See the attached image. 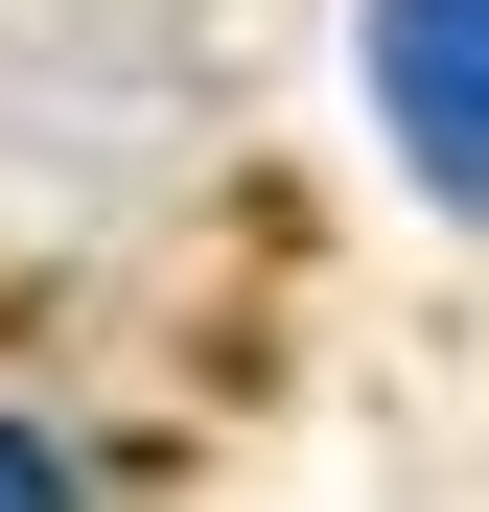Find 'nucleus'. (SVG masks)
<instances>
[{"label":"nucleus","instance_id":"nucleus-2","mask_svg":"<svg viewBox=\"0 0 489 512\" xmlns=\"http://www.w3.org/2000/svg\"><path fill=\"white\" fill-rule=\"evenodd\" d=\"M0 512H47V443H0Z\"/></svg>","mask_w":489,"mask_h":512},{"label":"nucleus","instance_id":"nucleus-1","mask_svg":"<svg viewBox=\"0 0 489 512\" xmlns=\"http://www.w3.org/2000/svg\"><path fill=\"white\" fill-rule=\"evenodd\" d=\"M373 94H396V163L466 187L489 163V0H373Z\"/></svg>","mask_w":489,"mask_h":512}]
</instances>
